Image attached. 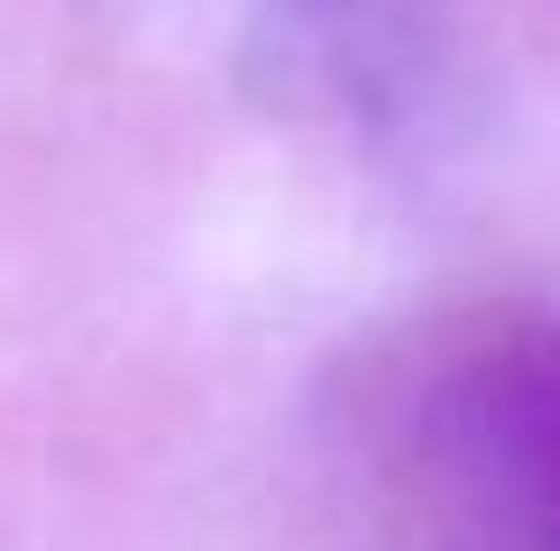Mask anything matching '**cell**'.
I'll use <instances>...</instances> for the list:
<instances>
[{
    "label": "cell",
    "mask_w": 560,
    "mask_h": 551,
    "mask_svg": "<svg viewBox=\"0 0 560 551\" xmlns=\"http://www.w3.org/2000/svg\"><path fill=\"white\" fill-rule=\"evenodd\" d=\"M322 505L340 551H560V321L459 304L331 386Z\"/></svg>",
    "instance_id": "1"
}]
</instances>
